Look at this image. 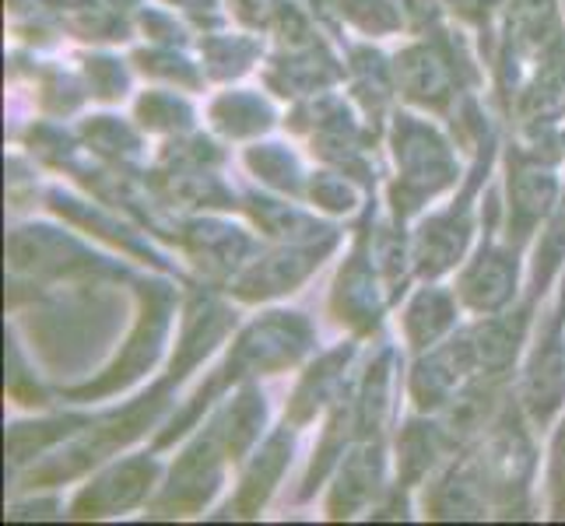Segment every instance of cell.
Masks as SVG:
<instances>
[{"label": "cell", "instance_id": "8", "mask_svg": "<svg viewBox=\"0 0 565 526\" xmlns=\"http://www.w3.org/2000/svg\"><path fill=\"white\" fill-rule=\"evenodd\" d=\"M228 466H236L228 457V446L222 439V428L214 418L193 428L183 453L172 463L169 477L159 484V492L151 498V513L162 519H183L193 513H204L225 489Z\"/></svg>", "mask_w": 565, "mask_h": 526}, {"label": "cell", "instance_id": "30", "mask_svg": "<svg viewBox=\"0 0 565 526\" xmlns=\"http://www.w3.org/2000/svg\"><path fill=\"white\" fill-rule=\"evenodd\" d=\"M548 453H544V509L565 523V411L548 428Z\"/></svg>", "mask_w": 565, "mask_h": 526}, {"label": "cell", "instance_id": "10", "mask_svg": "<svg viewBox=\"0 0 565 526\" xmlns=\"http://www.w3.org/2000/svg\"><path fill=\"white\" fill-rule=\"evenodd\" d=\"M373 214H365V225L359 228V236L334 278V288H330V316L344 330H352V337L359 341L373 337L383 323L386 305H394L373 253Z\"/></svg>", "mask_w": 565, "mask_h": 526}, {"label": "cell", "instance_id": "29", "mask_svg": "<svg viewBox=\"0 0 565 526\" xmlns=\"http://www.w3.org/2000/svg\"><path fill=\"white\" fill-rule=\"evenodd\" d=\"M443 8L450 18H457L463 29H471L481 43L489 46V53L495 56L505 0H443Z\"/></svg>", "mask_w": 565, "mask_h": 526}, {"label": "cell", "instance_id": "35", "mask_svg": "<svg viewBox=\"0 0 565 526\" xmlns=\"http://www.w3.org/2000/svg\"><path fill=\"white\" fill-rule=\"evenodd\" d=\"M172 8H180L183 14H190L193 22H207V25H218L222 22V0H169Z\"/></svg>", "mask_w": 565, "mask_h": 526}, {"label": "cell", "instance_id": "26", "mask_svg": "<svg viewBox=\"0 0 565 526\" xmlns=\"http://www.w3.org/2000/svg\"><path fill=\"white\" fill-rule=\"evenodd\" d=\"M204 74H211L214 82H232L243 77L260 56V43L249 35H207L204 39Z\"/></svg>", "mask_w": 565, "mask_h": 526}, {"label": "cell", "instance_id": "31", "mask_svg": "<svg viewBox=\"0 0 565 526\" xmlns=\"http://www.w3.org/2000/svg\"><path fill=\"white\" fill-rule=\"evenodd\" d=\"M85 138L95 151L113 154V159H120V154H138V148H141L138 130H130L127 124L116 120V116H92L85 124Z\"/></svg>", "mask_w": 565, "mask_h": 526}, {"label": "cell", "instance_id": "23", "mask_svg": "<svg viewBox=\"0 0 565 526\" xmlns=\"http://www.w3.org/2000/svg\"><path fill=\"white\" fill-rule=\"evenodd\" d=\"M243 162L270 193H281V197H291V201H306L309 175L302 172L299 154L288 144H267V141L260 144L257 141L243 151Z\"/></svg>", "mask_w": 565, "mask_h": 526}, {"label": "cell", "instance_id": "20", "mask_svg": "<svg viewBox=\"0 0 565 526\" xmlns=\"http://www.w3.org/2000/svg\"><path fill=\"white\" fill-rule=\"evenodd\" d=\"M355 351H359V337L338 344L334 351H327V355H320L313 365H309L296 386V394H291V400L285 407V421H291L296 428H306L317 415H327V407L344 394L348 383H352L348 379V368L355 362Z\"/></svg>", "mask_w": 565, "mask_h": 526}, {"label": "cell", "instance_id": "9", "mask_svg": "<svg viewBox=\"0 0 565 526\" xmlns=\"http://www.w3.org/2000/svg\"><path fill=\"white\" fill-rule=\"evenodd\" d=\"M457 296L463 313L495 316L520 302L523 288V249L502 236L495 214H484V232L478 246L457 267Z\"/></svg>", "mask_w": 565, "mask_h": 526}, {"label": "cell", "instance_id": "15", "mask_svg": "<svg viewBox=\"0 0 565 526\" xmlns=\"http://www.w3.org/2000/svg\"><path fill=\"white\" fill-rule=\"evenodd\" d=\"M422 516L425 519H489L492 498L478 474L471 450H460L422 484Z\"/></svg>", "mask_w": 565, "mask_h": 526}, {"label": "cell", "instance_id": "24", "mask_svg": "<svg viewBox=\"0 0 565 526\" xmlns=\"http://www.w3.org/2000/svg\"><path fill=\"white\" fill-rule=\"evenodd\" d=\"M246 211H249L253 225L275 243H302V239H317L330 232V228H320L317 222H309L306 211L299 204H288V197H281V193H275V197L249 193Z\"/></svg>", "mask_w": 565, "mask_h": 526}, {"label": "cell", "instance_id": "25", "mask_svg": "<svg viewBox=\"0 0 565 526\" xmlns=\"http://www.w3.org/2000/svg\"><path fill=\"white\" fill-rule=\"evenodd\" d=\"M134 120H138L141 130H151V133H186L193 130V106L180 92L151 88L141 95L138 106H134Z\"/></svg>", "mask_w": 565, "mask_h": 526}, {"label": "cell", "instance_id": "1", "mask_svg": "<svg viewBox=\"0 0 565 526\" xmlns=\"http://www.w3.org/2000/svg\"><path fill=\"white\" fill-rule=\"evenodd\" d=\"M317 344V330L302 313L291 309H275V313L257 316L249 326H243V334L228 344V355L222 365L201 383V389L186 400L180 415H172L166 428L154 436V450H166L177 439H186L193 428L201 425V415L211 404H218L228 389H236L246 379H260L270 373H285V368L299 365Z\"/></svg>", "mask_w": 565, "mask_h": 526}, {"label": "cell", "instance_id": "17", "mask_svg": "<svg viewBox=\"0 0 565 526\" xmlns=\"http://www.w3.org/2000/svg\"><path fill=\"white\" fill-rule=\"evenodd\" d=\"M460 296L457 288H446L439 281H418L412 296H404L401 305V334L412 355L443 344L460 330Z\"/></svg>", "mask_w": 565, "mask_h": 526}, {"label": "cell", "instance_id": "33", "mask_svg": "<svg viewBox=\"0 0 565 526\" xmlns=\"http://www.w3.org/2000/svg\"><path fill=\"white\" fill-rule=\"evenodd\" d=\"M88 85L99 99H124L130 88V74H127L124 61L99 56V61H88Z\"/></svg>", "mask_w": 565, "mask_h": 526}, {"label": "cell", "instance_id": "27", "mask_svg": "<svg viewBox=\"0 0 565 526\" xmlns=\"http://www.w3.org/2000/svg\"><path fill=\"white\" fill-rule=\"evenodd\" d=\"M306 201L330 211V214H352L359 211V190L355 180L341 169H320V172H309V183H306Z\"/></svg>", "mask_w": 565, "mask_h": 526}, {"label": "cell", "instance_id": "16", "mask_svg": "<svg viewBox=\"0 0 565 526\" xmlns=\"http://www.w3.org/2000/svg\"><path fill=\"white\" fill-rule=\"evenodd\" d=\"M296 436L299 428L291 421H281L275 432H267L260 439V446L243 460V477L236 495L228 498V505L222 509L225 519H253L260 516V509L270 502V495L278 492V484L291 463V453H296Z\"/></svg>", "mask_w": 565, "mask_h": 526}, {"label": "cell", "instance_id": "18", "mask_svg": "<svg viewBox=\"0 0 565 526\" xmlns=\"http://www.w3.org/2000/svg\"><path fill=\"white\" fill-rule=\"evenodd\" d=\"M183 246H186V257L201 270H207V278L225 281V285L257 257V243H253L249 228L222 222V218L190 222L183 228Z\"/></svg>", "mask_w": 565, "mask_h": 526}, {"label": "cell", "instance_id": "3", "mask_svg": "<svg viewBox=\"0 0 565 526\" xmlns=\"http://www.w3.org/2000/svg\"><path fill=\"white\" fill-rule=\"evenodd\" d=\"M495 130H484L481 141L471 148V165H467L460 190L450 204L425 211L412 228V264L418 281H443L457 270L467 253H471L475 225H478V193L489 183L495 165Z\"/></svg>", "mask_w": 565, "mask_h": 526}, {"label": "cell", "instance_id": "11", "mask_svg": "<svg viewBox=\"0 0 565 526\" xmlns=\"http://www.w3.org/2000/svg\"><path fill=\"white\" fill-rule=\"evenodd\" d=\"M338 232L330 228L327 236L302 239V243H275L270 249H260L236 278L228 281V296L239 302H270L299 291V285L309 281V275L323 264L327 253H334Z\"/></svg>", "mask_w": 565, "mask_h": 526}, {"label": "cell", "instance_id": "21", "mask_svg": "<svg viewBox=\"0 0 565 526\" xmlns=\"http://www.w3.org/2000/svg\"><path fill=\"white\" fill-rule=\"evenodd\" d=\"M207 120L211 127L228 141H249V138H264V133L275 127L278 112L270 106L267 95L253 92V88H228L222 95H214L207 106Z\"/></svg>", "mask_w": 565, "mask_h": 526}, {"label": "cell", "instance_id": "6", "mask_svg": "<svg viewBox=\"0 0 565 526\" xmlns=\"http://www.w3.org/2000/svg\"><path fill=\"white\" fill-rule=\"evenodd\" d=\"M562 151L558 141H516L505 148V186H502V236L527 249L541 225L548 222L562 197Z\"/></svg>", "mask_w": 565, "mask_h": 526}, {"label": "cell", "instance_id": "14", "mask_svg": "<svg viewBox=\"0 0 565 526\" xmlns=\"http://www.w3.org/2000/svg\"><path fill=\"white\" fill-rule=\"evenodd\" d=\"M386 442L383 436L359 439L352 450L341 457L334 466V481L327 489V516L330 519H355L359 513H369L376 498L386 492Z\"/></svg>", "mask_w": 565, "mask_h": 526}, {"label": "cell", "instance_id": "5", "mask_svg": "<svg viewBox=\"0 0 565 526\" xmlns=\"http://www.w3.org/2000/svg\"><path fill=\"white\" fill-rule=\"evenodd\" d=\"M394 77L401 99L428 116H454L460 103L475 95L478 71L460 35L446 29L425 32L394 56Z\"/></svg>", "mask_w": 565, "mask_h": 526}, {"label": "cell", "instance_id": "32", "mask_svg": "<svg viewBox=\"0 0 565 526\" xmlns=\"http://www.w3.org/2000/svg\"><path fill=\"white\" fill-rule=\"evenodd\" d=\"M138 64L145 74L151 77H166V82H180L186 88H198L204 71L198 74V67H193L183 53H177V46H154V50H145L138 53Z\"/></svg>", "mask_w": 565, "mask_h": 526}, {"label": "cell", "instance_id": "19", "mask_svg": "<svg viewBox=\"0 0 565 526\" xmlns=\"http://www.w3.org/2000/svg\"><path fill=\"white\" fill-rule=\"evenodd\" d=\"M454 453L457 450H454L450 436H446L443 418L415 411L412 418H404V425L394 436V474L404 489L418 492Z\"/></svg>", "mask_w": 565, "mask_h": 526}, {"label": "cell", "instance_id": "7", "mask_svg": "<svg viewBox=\"0 0 565 526\" xmlns=\"http://www.w3.org/2000/svg\"><path fill=\"white\" fill-rule=\"evenodd\" d=\"M138 299H141L138 323H134L127 344L120 347V355H116L95 379L61 389L64 400L95 404V400H106L113 394H124L130 383H138L148 368L159 362L166 337L172 330V316H177V309H180V291L172 285H162V281L154 285L151 281V285L138 288Z\"/></svg>", "mask_w": 565, "mask_h": 526}, {"label": "cell", "instance_id": "13", "mask_svg": "<svg viewBox=\"0 0 565 526\" xmlns=\"http://www.w3.org/2000/svg\"><path fill=\"white\" fill-rule=\"evenodd\" d=\"M471 379H478V365H475L467 326H460L454 337H446L443 344L415 355L412 373H407V400H412V411L418 415L446 411Z\"/></svg>", "mask_w": 565, "mask_h": 526}, {"label": "cell", "instance_id": "28", "mask_svg": "<svg viewBox=\"0 0 565 526\" xmlns=\"http://www.w3.org/2000/svg\"><path fill=\"white\" fill-rule=\"evenodd\" d=\"M338 14L362 35H394L404 32L401 11L394 0H338Z\"/></svg>", "mask_w": 565, "mask_h": 526}, {"label": "cell", "instance_id": "34", "mask_svg": "<svg viewBox=\"0 0 565 526\" xmlns=\"http://www.w3.org/2000/svg\"><path fill=\"white\" fill-rule=\"evenodd\" d=\"M397 11H401V22H404V32L412 35H425V32H436L443 29V0H394Z\"/></svg>", "mask_w": 565, "mask_h": 526}, {"label": "cell", "instance_id": "2", "mask_svg": "<svg viewBox=\"0 0 565 526\" xmlns=\"http://www.w3.org/2000/svg\"><path fill=\"white\" fill-rule=\"evenodd\" d=\"M390 159H394V183H390V218L407 225L425 214V207L446 190L460 186V159L454 141L428 120V112L397 109L390 116Z\"/></svg>", "mask_w": 565, "mask_h": 526}, {"label": "cell", "instance_id": "22", "mask_svg": "<svg viewBox=\"0 0 565 526\" xmlns=\"http://www.w3.org/2000/svg\"><path fill=\"white\" fill-rule=\"evenodd\" d=\"M562 270H565V186L555 211L548 214V222L534 236V260L527 267V299L541 305L558 285Z\"/></svg>", "mask_w": 565, "mask_h": 526}, {"label": "cell", "instance_id": "4", "mask_svg": "<svg viewBox=\"0 0 565 526\" xmlns=\"http://www.w3.org/2000/svg\"><path fill=\"white\" fill-rule=\"evenodd\" d=\"M537 428L523 415L516 400V389L502 404L495 421L484 428V436L471 446L478 474L492 498V513L502 519L527 516L531 513V492L541 471V453L534 442Z\"/></svg>", "mask_w": 565, "mask_h": 526}, {"label": "cell", "instance_id": "12", "mask_svg": "<svg viewBox=\"0 0 565 526\" xmlns=\"http://www.w3.org/2000/svg\"><path fill=\"white\" fill-rule=\"evenodd\" d=\"M162 484V463L154 457V446L148 453L124 457L109 466H103L88 484H82L71 502L74 519H106V516H124L151 505L154 492Z\"/></svg>", "mask_w": 565, "mask_h": 526}]
</instances>
